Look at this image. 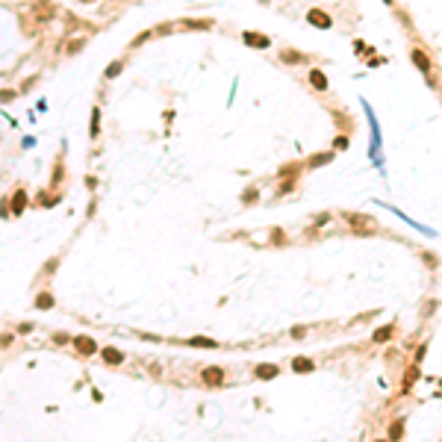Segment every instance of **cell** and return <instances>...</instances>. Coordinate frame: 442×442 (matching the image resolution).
<instances>
[{"label": "cell", "mask_w": 442, "mask_h": 442, "mask_svg": "<svg viewBox=\"0 0 442 442\" xmlns=\"http://www.w3.org/2000/svg\"><path fill=\"white\" fill-rule=\"evenodd\" d=\"M306 21H310V24H316L319 30H330V24H333V21H330V15H327V12H322V9H310V12H306Z\"/></svg>", "instance_id": "obj_1"}, {"label": "cell", "mask_w": 442, "mask_h": 442, "mask_svg": "<svg viewBox=\"0 0 442 442\" xmlns=\"http://www.w3.org/2000/svg\"><path fill=\"white\" fill-rule=\"evenodd\" d=\"M221 380H224V372H221L218 366H209V369H204V383H206V386H218Z\"/></svg>", "instance_id": "obj_2"}, {"label": "cell", "mask_w": 442, "mask_h": 442, "mask_svg": "<svg viewBox=\"0 0 442 442\" xmlns=\"http://www.w3.org/2000/svg\"><path fill=\"white\" fill-rule=\"evenodd\" d=\"M74 345H77V351H80V354H95V351H98V345H95V339H92V336H77V339H74Z\"/></svg>", "instance_id": "obj_3"}, {"label": "cell", "mask_w": 442, "mask_h": 442, "mask_svg": "<svg viewBox=\"0 0 442 442\" xmlns=\"http://www.w3.org/2000/svg\"><path fill=\"white\" fill-rule=\"evenodd\" d=\"M242 38H245V45H251V48H269V38L259 35V33H245Z\"/></svg>", "instance_id": "obj_4"}, {"label": "cell", "mask_w": 442, "mask_h": 442, "mask_svg": "<svg viewBox=\"0 0 442 442\" xmlns=\"http://www.w3.org/2000/svg\"><path fill=\"white\" fill-rule=\"evenodd\" d=\"M345 221H348V224H354L357 230H360V224H363V227H374L372 218H366V215H357V212H345Z\"/></svg>", "instance_id": "obj_5"}, {"label": "cell", "mask_w": 442, "mask_h": 442, "mask_svg": "<svg viewBox=\"0 0 442 442\" xmlns=\"http://www.w3.org/2000/svg\"><path fill=\"white\" fill-rule=\"evenodd\" d=\"M292 369H295L298 374H306V372H313V369H316V363H313V360H306V357H298L295 363H292Z\"/></svg>", "instance_id": "obj_6"}, {"label": "cell", "mask_w": 442, "mask_h": 442, "mask_svg": "<svg viewBox=\"0 0 442 442\" xmlns=\"http://www.w3.org/2000/svg\"><path fill=\"white\" fill-rule=\"evenodd\" d=\"M103 360H106L109 366H121V363H124V354L115 351V348H103Z\"/></svg>", "instance_id": "obj_7"}, {"label": "cell", "mask_w": 442, "mask_h": 442, "mask_svg": "<svg viewBox=\"0 0 442 442\" xmlns=\"http://www.w3.org/2000/svg\"><path fill=\"white\" fill-rule=\"evenodd\" d=\"M310 83H313L316 92H324V89H327V77H324L322 71H313V74H310Z\"/></svg>", "instance_id": "obj_8"}, {"label": "cell", "mask_w": 442, "mask_h": 442, "mask_svg": "<svg viewBox=\"0 0 442 442\" xmlns=\"http://www.w3.org/2000/svg\"><path fill=\"white\" fill-rule=\"evenodd\" d=\"M27 209V192H15L12 198V212H24Z\"/></svg>", "instance_id": "obj_9"}, {"label": "cell", "mask_w": 442, "mask_h": 442, "mask_svg": "<svg viewBox=\"0 0 442 442\" xmlns=\"http://www.w3.org/2000/svg\"><path fill=\"white\" fill-rule=\"evenodd\" d=\"M413 62H416L422 71H430V59H427L425 51H413Z\"/></svg>", "instance_id": "obj_10"}, {"label": "cell", "mask_w": 442, "mask_h": 442, "mask_svg": "<svg viewBox=\"0 0 442 442\" xmlns=\"http://www.w3.org/2000/svg\"><path fill=\"white\" fill-rule=\"evenodd\" d=\"M35 306H38V310H51V306H53V295H51V292H41L38 301H35Z\"/></svg>", "instance_id": "obj_11"}, {"label": "cell", "mask_w": 442, "mask_h": 442, "mask_svg": "<svg viewBox=\"0 0 442 442\" xmlns=\"http://www.w3.org/2000/svg\"><path fill=\"white\" fill-rule=\"evenodd\" d=\"M256 377H262V380L266 377H277V366H259L256 369Z\"/></svg>", "instance_id": "obj_12"}, {"label": "cell", "mask_w": 442, "mask_h": 442, "mask_svg": "<svg viewBox=\"0 0 442 442\" xmlns=\"http://www.w3.org/2000/svg\"><path fill=\"white\" fill-rule=\"evenodd\" d=\"M35 9L41 12V15H38V18H51V15H53V6H51V3H48V0H41V3H35Z\"/></svg>", "instance_id": "obj_13"}, {"label": "cell", "mask_w": 442, "mask_h": 442, "mask_svg": "<svg viewBox=\"0 0 442 442\" xmlns=\"http://www.w3.org/2000/svg\"><path fill=\"white\" fill-rule=\"evenodd\" d=\"M401 433H404V425H401V422H395V425L389 427V439H401Z\"/></svg>", "instance_id": "obj_14"}, {"label": "cell", "mask_w": 442, "mask_h": 442, "mask_svg": "<svg viewBox=\"0 0 442 442\" xmlns=\"http://www.w3.org/2000/svg\"><path fill=\"white\" fill-rule=\"evenodd\" d=\"M192 345H198V348H215L218 342H212V339H204V336H198V339H192Z\"/></svg>", "instance_id": "obj_15"}, {"label": "cell", "mask_w": 442, "mask_h": 442, "mask_svg": "<svg viewBox=\"0 0 442 442\" xmlns=\"http://www.w3.org/2000/svg\"><path fill=\"white\" fill-rule=\"evenodd\" d=\"M283 59H286V62H292V65H295V62H301L304 56H301V53H295V51H283Z\"/></svg>", "instance_id": "obj_16"}, {"label": "cell", "mask_w": 442, "mask_h": 442, "mask_svg": "<svg viewBox=\"0 0 442 442\" xmlns=\"http://www.w3.org/2000/svg\"><path fill=\"white\" fill-rule=\"evenodd\" d=\"M330 159H333V156H330V153H319V156H316V159H313V165H324V162H330Z\"/></svg>", "instance_id": "obj_17"}, {"label": "cell", "mask_w": 442, "mask_h": 442, "mask_svg": "<svg viewBox=\"0 0 442 442\" xmlns=\"http://www.w3.org/2000/svg\"><path fill=\"white\" fill-rule=\"evenodd\" d=\"M389 333H392L389 327H383V330H377V333H374V342H383V339H389Z\"/></svg>", "instance_id": "obj_18"}, {"label": "cell", "mask_w": 442, "mask_h": 442, "mask_svg": "<svg viewBox=\"0 0 442 442\" xmlns=\"http://www.w3.org/2000/svg\"><path fill=\"white\" fill-rule=\"evenodd\" d=\"M98 118H101V112L95 109V112H92V136H98Z\"/></svg>", "instance_id": "obj_19"}, {"label": "cell", "mask_w": 442, "mask_h": 442, "mask_svg": "<svg viewBox=\"0 0 442 442\" xmlns=\"http://www.w3.org/2000/svg\"><path fill=\"white\" fill-rule=\"evenodd\" d=\"M416 377H419V372H416V369H410V374L404 377V389H410V383H413Z\"/></svg>", "instance_id": "obj_20"}, {"label": "cell", "mask_w": 442, "mask_h": 442, "mask_svg": "<svg viewBox=\"0 0 442 442\" xmlns=\"http://www.w3.org/2000/svg\"><path fill=\"white\" fill-rule=\"evenodd\" d=\"M118 74H121V62H115V65H112V68L106 71V77H118Z\"/></svg>", "instance_id": "obj_21"}, {"label": "cell", "mask_w": 442, "mask_h": 442, "mask_svg": "<svg viewBox=\"0 0 442 442\" xmlns=\"http://www.w3.org/2000/svg\"><path fill=\"white\" fill-rule=\"evenodd\" d=\"M83 3H92V0H83Z\"/></svg>", "instance_id": "obj_22"}]
</instances>
